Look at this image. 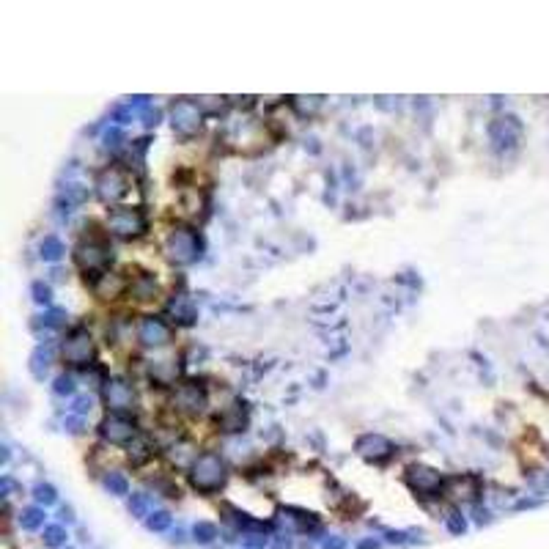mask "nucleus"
Instances as JSON below:
<instances>
[{"instance_id": "29", "label": "nucleus", "mask_w": 549, "mask_h": 549, "mask_svg": "<svg viewBox=\"0 0 549 549\" xmlns=\"http://www.w3.org/2000/svg\"><path fill=\"white\" fill-rule=\"evenodd\" d=\"M447 530H450L453 535H461V533L467 530L464 516H461V513H450V516H447Z\"/></svg>"}, {"instance_id": "23", "label": "nucleus", "mask_w": 549, "mask_h": 549, "mask_svg": "<svg viewBox=\"0 0 549 549\" xmlns=\"http://www.w3.org/2000/svg\"><path fill=\"white\" fill-rule=\"evenodd\" d=\"M66 538H69V535H66V530H63L60 524H49V527H44V544H47V546H52V549H55V546H63Z\"/></svg>"}, {"instance_id": "32", "label": "nucleus", "mask_w": 549, "mask_h": 549, "mask_svg": "<svg viewBox=\"0 0 549 549\" xmlns=\"http://www.w3.org/2000/svg\"><path fill=\"white\" fill-rule=\"evenodd\" d=\"M60 318H63V313H60V310H52V313L44 316V324H47V327H60Z\"/></svg>"}, {"instance_id": "34", "label": "nucleus", "mask_w": 549, "mask_h": 549, "mask_svg": "<svg viewBox=\"0 0 549 549\" xmlns=\"http://www.w3.org/2000/svg\"><path fill=\"white\" fill-rule=\"evenodd\" d=\"M104 140H107V145H113V148H115V145H118L115 140H121V132H118V129H110V132L104 135Z\"/></svg>"}, {"instance_id": "25", "label": "nucleus", "mask_w": 549, "mask_h": 549, "mask_svg": "<svg viewBox=\"0 0 549 549\" xmlns=\"http://www.w3.org/2000/svg\"><path fill=\"white\" fill-rule=\"evenodd\" d=\"M145 527H148V530H154V533H162V530H167V527H170V513H165V511L148 513V519H145Z\"/></svg>"}, {"instance_id": "28", "label": "nucleus", "mask_w": 549, "mask_h": 549, "mask_svg": "<svg viewBox=\"0 0 549 549\" xmlns=\"http://www.w3.org/2000/svg\"><path fill=\"white\" fill-rule=\"evenodd\" d=\"M55 393H58V395H71V393H74V379L66 376V373L58 376V379H55Z\"/></svg>"}, {"instance_id": "37", "label": "nucleus", "mask_w": 549, "mask_h": 549, "mask_svg": "<svg viewBox=\"0 0 549 549\" xmlns=\"http://www.w3.org/2000/svg\"><path fill=\"white\" fill-rule=\"evenodd\" d=\"M272 549H291V541H288V538H277V541L272 544Z\"/></svg>"}, {"instance_id": "26", "label": "nucleus", "mask_w": 549, "mask_h": 549, "mask_svg": "<svg viewBox=\"0 0 549 549\" xmlns=\"http://www.w3.org/2000/svg\"><path fill=\"white\" fill-rule=\"evenodd\" d=\"M129 511H132L135 516H145V513H148V497H145V494H132Z\"/></svg>"}, {"instance_id": "18", "label": "nucleus", "mask_w": 549, "mask_h": 549, "mask_svg": "<svg viewBox=\"0 0 549 549\" xmlns=\"http://www.w3.org/2000/svg\"><path fill=\"white\" fill-rule=\"evenodd\" d=\"M170 313H173L176 321H181V324H192V321H195V307L187 302V296H176V299L170 302Z\"/></svg>"}, {"instance_id": "30", "label": "nucleus", "mask_w": 549, "mask_h": 549, "mask_svg": "<svg viewBox=\"0 0 549 549\" xmlns=\"http://www.w3.org/2000/svg\"><path fill=\"white\" fill-rule=\"evenodd\" d=\"M30 291H33V299H36L38 305H47L49 296H52V294H49V285H44V283H33Z\"/></svg>"}, {"instance_id": "1", "label": "nucleus", "mask_w": 549, "mask_h": 549, "mask_svg": "<svg viewBox=\"0 0 549 549\" xmlns=\"http://www.w3.org/2000/svg\"><path fill=\"white\" fill-rule=\"evenodd\" d=\"M225 461L217 453H200L195 456L192 467H189V483L192 489H198L200 494H214L225 486Z\"/></svg>"}, {"instance_id": "15", "label": "nucleus", "mask_w": 549, "mask_h": 549, "mask_svg": "<svg viewBox=\"0 0 549 549\" xmlns=\"http://www.w3.org/2000/svg\"><path fill=\"white\" fill-rule=\"evenodd\" d=\"M445 494L456 500H478L480 494V478L478 475H456L445 480Z\"/></svg>"}, {"instance_id": "4", "label": "nucleus", "mask_w": 549, "mask_h": 549, "mask_svg": "<svg viewBox=\"0 0 549 549\" xmlns=\"http://www.w3.org/2000/svg\"><path fill=\"white\" fill-rule=\"evenodd\" d=\"M404 478H406V486L420 497H439L445 491V480H447V478H442V472H436L434 467H425V464H412Z\"/></svg>"}, {"instance_id": "22", "label": "nucleus", "mask_w": 549, "mask_h": 549, "mask_svg": "<svg viewBox=\"0 0 549 549\" xmlns=\"http://www.w3.org/2000/svg\"><path fill=\"white\" fill-rule=\"evenodd\" d=\"M192 535H195L198 544H211V541L217 538V527H214L211 522H198V524L192 527Z\"/></svg>"}, {"instance_id": "21", "label": "nucleus", "mask_w": 549, "mask_h": 549, "mask_svg": "<svg viewBox=\"0 0 549 549\" xmlns=\"http://www.w3.org/2000/svg\"><path fill=\"white\" fill-rule=\"evenodd\" d=\"M60 255H63V244H60V239L47 236V239L41 242V258H44V261H58Z\"/></svg>"}, {"instance_id": "5", "label": "nucleus", "mask_w": 549, "mask_h": 549, "mask_svg": "<svg viewBox=\"0 0 549 549\" xmlns=\"http://www.w3.org/2000/svg\"><path fill=\"white\" fill-rule=\"evenodd\" d=\"M167 258L178 261V264H187V261H195L200 255V239L195 231H187V228H178L167 236Z\"/></svg>"}, {"instance_id": "6", "label": "nucleus", "mask_w": 549, "mask_h": 549, "mask_svg": "<svg viewBox=\"0 0 549 549\" xmlns=\"http://www.w3.org/2000/svg\"><path fill=\"white\" fill-rule=\"evenodd\" d=\"M99 434H102V439H107L110 445H129V442H135V436H137V425H135L132 417L113 412V414H107V417L99 423Z\"/></svg>"}, {"instance_id": "35", "label": "nucleus", "mask_w": 549, "mask_h": 549, "mask_svg": "<svg viewBox=\"0 0 549 549\" xmlns=\"http://www.w3.org/2000/svg\"><path fill=\"white\" fill-rule=\"evenodd\" d=\"M66 425H69V431H82V420H77V417H69Z\"/></svg>"}, {"instance_id": "27", "label": "nucleus", "mask_w": 549, "mask_h": 549, "mask_svg": "<svg viewBox=\"0 0 549 549\" xmlns=\"http://www.w3.org/2000/svg\"><path fill=\"white\" fill-rule=\"evenodd\" d=\"M33 491H36V500H38V502H44V505H52V502H55V489H52V486L38 483Z\"/></svg>"}, {"instance_id": "36", "label": "nucleus", "mask_w": 549, "mask_h": 549, "mask_svg": "<svg viewBox=\"0 0 549 549\" xmlns=\"http://www.w3.org/2000/svg\"><path fill=\"white\" fill-rule=\"evenodd\" d=\"M379 546H382L379 541H360L357 544V549H379Z\"/></svg>"}, {"instance_id": "14", "label": "nucleus", "mask_w": 549, "mask_h": 549, "mask_svg": "<svg viewBox=\"0 0 549 549\" xmlns=\"http://www.w3.org/2000/svg\"><path fill=\"white\" fill-rule=\"evenodd\" d=\"M126 288H129V283L118 272H102L93 277V294L99 299H118Z\"/></svg>"}, {"instance_id": "13", "label": "nucleus", "mask_w": 549, "mask_h": 549, "mask_svg": "<svg viewBox=\"0 0 549 549\" xmlns=\"http://www.w3.org/2000/svg\"><path fill=\"white\" fill-rule=\"evenodd\" d=\"M357 453L365 456L368 461H384L393 456V442L384 439L382 434H365L357 439Z\"/></svg>"}, {"instance_id": "12", "label": "nucleus", "mask_w": 549, "mask_h": 549, "mask_svg": "<svg viewBox=\"0 0 549 549\" xmlns=\"http://www.w3.org/2000/svg\"><path fill=\"white\" fill-rule=\"evenodd\" d=\"M137 340L143 346H165L170 340V329L162 318H154V316H145L140 318L137 324Z\"/></svg>"}, {"instance_id": "31", "label": "nucleus", "mask_w": 549, "mask_h": 549, "mask_svg": "<svg viewBox=\"0 0 549 549\" xmlns=\"http://www.w3.org/2000/svg\"><path fill=\"white\" fill-rule=\"evenodd\" d=\"M91 406H93V401H91V395H80L77 401H74V412H80V414H85V412H91Z\"/></svg>"}, {"instance_id": "8", "label": "nucleus", "mask_w": 549, "mask_h": 549, "mask_svg": "<svg viewBox=\"0 0 549 549\" xmlns=\"http://www.w3.org/2000/svg\"><path fill=\"white\" fill-rule=\"evenodd\" d=\"M126 189H129V178H126V173H124L121 167H107V170H102L99 178H96V195H99L104 203L121 200V198L126 195Z\"/></svg>"}, {"instance_id": "10", "label": "nucleus", "mask_w": 549, "mask_h": 549, "mask_svg": "<svg viewBox=\"0 0 549 549\" xmlns=\"http://www.w3.org/2000/svg\"><path fill=\"white\" fill-rule=\"evenodd\" d=\"M173 404L178 412H187V414H200L203 406H206V390L198 384V382H184L176 387L173 393Z\"/></svg>"}, {"instance_id": "16", "label": "nucleus", "mask_w": 549, "mask_h": 549, "mask_svg": "<svg viewBox=\"0 0 549 549\" xmlns=\"http://www.w3.org/2000/svg\"><path fill=\"white\" fill-rule=\"evenodd\" d=\"M217 425H220L222 431H244V425H247V412H244L242 406H231V409H225V412L217 417Z\"/></svg>"}, {"instance_id": "2", "label": "nucleus", "mask_w": 549, "mask_h": 549, "mask_svg": "<svg viewBox=\"0 0 549 549\" xmlns=\"http://www.w3.org/2000/svg\"><path fill=\"white\" fill-rule=\"evenodd\" d=\"M113 261V250L107 242L102 239H82L77 247H74V264L88 272V274H102L107 272V264Z\"/></svg>"}, {"instance_id": "7", "label": "nucleus", "mask_w": 549, "mask_h": 549, "mask_svg": "<svg viewBox=\"0 0 549 549\" xmlns=\"http://www.w3.org/2000/svg\"><path fill=\"white\" fill-rule=\"evenodd\" d=\"M63 360L71 365H85L93 360V340L85 327H74L63 340Z\"/></svg>"}, {"instance_id": "19", "label": "nucleus", "mask_w": 549, "mask_h": 549, "mask_svg": "<svg viewBox=\"0 0 549 549\" xmlns=\"http://www.w3.org/2000/svg\"><path fill=\"white\" fill-rule=\"evenodd\" d=\"M19 524H22L25 530H38V527L44 524V511H41V508H25V511L19 513Z\"/></svg>"}, {"instance_id": "33", "label": "nucleus", "mask_w": 549, "mask_h": 549, "mask_svg": "<svg viewBox=\"0 0 549 549\" xmlns=\"http://www.w3.org/2000/svg\"><path fill=\"white\" fill-rule=\"evenodd\" d=\"M321 546H324V549H343V546H346V541H343V538H327Z\"/></svg>"}, {"instance_id": "3", "label": "nucleus", "mask_w": 549, "mask_h": 549, "mask_svg": "<svg viewBox=\"0 0 549 549\" xmlns=\"http://www.w3.org/2000/svg\"><path fill=\"white\" fill-rule=\"evenodd\" d=\"M107 228L121 239H135L145 233L148 220L137 206H115L107 214Z\"/></svg>"}, {"instance_id": "17", "label": "nucleus", "mask_w": 549, "mask_h": 549, "mask_svg": "<svg viewBox=\"0 0 549 549\" xmlns=\"http://www.w3.org/2000/svg\"><path fill=\"white\" fill-rule=\"evenodd\" d=\"M129 294L135 299H151V296H156V280H154V274H137L129 283Z\"/></svg>"}, {"instance_id": "9", "label": "nucleus", "mask_w": 549, "mask_h": 549, "mask_svg": "<svg viewBox=\"0 0 549 549\" xmlns=\"http://www.w3.org/2000/svg\"><path fill=\"white\" fill-rule=\"evenodd\" d=\"M170 118H173V129H176L178 135L189 137V135H195V132L200 129V118H203V115H200V107H198L195 102L181 99V102L173 104Z\"/></svg>"}, {"instance_id": "38", "label": "nucleus", "mask_w": 549, "mask_h": 549, "mask_svg": "<svg viewBox=\"0 0 549 549\" xmlns=\"http://www.w3.org/2000/svg\"><path fill=\"white\" fill-rule=\"evenodd\" d=\"M387 538H390L393 544H404V533H387Z\"/></svg>"}, {"instance_id": "24", "label": "nucleus", "mask_w": 549, "mask_h": 549, "mask_svg": "<svg viewBox=\"0 0 549 549\" xmlns=\"http://www.w3.org/2000/svg\"><path fill=\"white\" fill-rule=\"evenodd\" d=\"M104 486H107L110 494H129V483H126V478L121 472H110L104 478Z\"/></svg>"}, {"instance_id": "20", "label": "nucleus", "mask_w": 549, "mask_h": 549, "mask_svg": "<svg viewBox=\"0 0 549 549\" xmlns=\"http://www.w3.org/2000/svg\"><path fill=\"white\" fill-rule=\"evenodd\" d=\"M30 362H33V365H30V371H33V376H38V379H41V376H44V373H47V368H49V351H47V349H44V346H38V349H36V351H33V357H30Z\"/></svg>"}, {"instance_id": "11", "label": "nucleus", "mask_w": 549, "mask_h": 549, "mask_svg": "<svg viewBox=\"0 0 549 549\" xmlns=\"http://www.w3.org/2000/svg\"><path fill=\"white\" fill-rule=\"evenodd\" d=\"M104 401L113 412L124 414L135 406V387L126 379H110V382H104Z\"/></svg>"}]
</instances>
